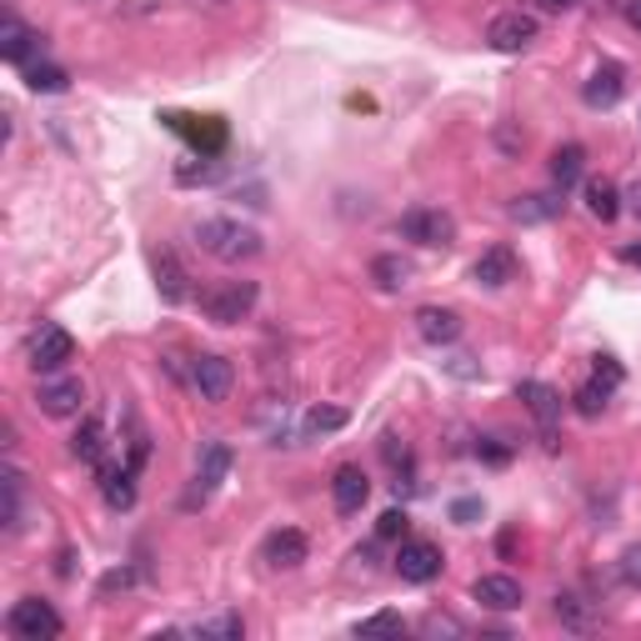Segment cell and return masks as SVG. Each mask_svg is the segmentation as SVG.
<instances>
[{
  "label": "cell",
  "instance_id": "1",
  "mask_svg": "<svg viewBox=\"0 0 641 641\" xmlns=\"http://www.w3.org/2000/svg\"><path fill=\"white\" fill-rule=\"evenodd\" d=\"M191 236H196V246L206 250V256H216V261H226V266H241V261H250V256H261V236L231 216L201 221Z\"/></svg>",
  "mask_w": 641,
  "mask_h": 641
},
{
  "label": "cell",
  "instance_id": "2",
  "mask_svg": "<svg viewBox=\"0 0 641 641\" xmlns=\"http://www.w3.org/2000/svg\"><path fill=\"white\" fill-rule=\"evenodd\" d=\"M6 631H11L15 641H55L61 631H66V621H61V611H55L51 601L21 597L11 611H6Z\"/></svg>",
  "mask_w": 641,
  "mask_h": 641
},
{
  "label": "cell",
  "instance_id": "3",
  "mask_svg": "<svg viewBox=\"0 0 641 641\" xmlns=\"http://www.w3.org/2000/svg\"><path fill=\"white\" fill-rule=\"evenodd\" d=\"M256 296H261L256 281H221L216 291L201 296V311H206L216 327H236V321H246V316L256 311Z\"/></svg>",
  "mask_w": 641,
  "mask_h": 641
},
{
  "label": "cell",
  "instance_id": "4",
  "mask_svg": "<svg viewBox=\"0 0 641 641\" xmlns=\"http://www.w3.org/2000/svg\"><path fill=\"white\" fill-rule=\"evenodd\" d=\"M542 41V21L532 11H501L496 21L487 25V45L501 55H522Z\"/></svg>",
  "mask_w": 641,
  "mask_h": 641
},
{
  "label": "cell",
  "instance_id": "5",
  "mask_svg": "<svg viewBox=\"0 0 641 641\" xmlns=\"http://www.w3.org/2000/svg\"><path fill=\"white\" fill-rule=\"evenodd\" d=\"M66 361H76V336H71L66 327L45 321L31 336V366L41 371V376H55V371H66Z\"/></svg>",
  "mask_w": 641,
  "mask_h": 641
},
{
  "label": "cell",
  "instance_id": "6",
  "mask_svg": "<svg viewBox=\"0 0 641 641\" xmlns=\"http://www.w3.org/2000/svg\"><path fill=\"white\" fill-rule=\"evenodd\" d=\"M402 236L416 241V246H451L457 241V221L436 206H416L402 216Z\"/></svg>",
  "mask_w": 641,
  "mask_h": 641
},
{
  "label": "cell",
  "instance_id": "7",
  "mask_svg": "<svg viewBox=\"0 0 641 641\" xmlns=\"http://www.w3.org/2000/svg\"><path fill=\"white\" fill-rule=\"evenodd\" d=\"M441 566H446V556H441V546H436V542H402V552H396V576L412 581V587L436 581Z\"/></svg>",
  "mask_w": 641,
  "mask_h": 641
},
{
  "label": "cell",
  "instance_id": "8",
  "mask_svg": "<svg viewBox=\"0 0 641 641\" xmlns=\"http://www.w3.org/2000/svg\"><path fill=\"white\" fill-rule=\"evenodd\" d=\"M516 402H526V412L536 416L542 436L552 441V436H556V421H562V412H566L562 392H556V386H546V381H522V386H516Z\"/></svg>",
  "mask_w": 641,
  "mask_h": 641
},
{
  "label": "cell",
  "instance_id": "9",
  "mask_svg": "<svg viewBox=\"0 0 641 641\" xmlns=\"http://www.w3.org/2000/svg\"><path fill=\"white\" fill-rule=\"evenodd\" d=\"M81 402H86V386H81L76 376H51L41 381V392H35V406H41V416H76Z\"/></svg>",
  "mask_w": 641,
  "mask_h": 641
},
{
  "label": "cell",
  "instance_id": "10",
  "mask_svg": "<svg viewBox=\"0 0 641 641\" xmlns=\"http://www.w3.org/2000/svg\"><path fill=\"white\" fill-rule=\"evenodd\" d=\"M231 381H236V371H231L226 356H196L191 361V386L201 392V402H226Z\"/></svg>",
  "mask_w": 641,
  "mask_h": 641
},
{
  "label": "cell",
  "instance_id": "11",
  "mask_svg": "<svg viewBox=\"0 0 641 641\" xmlns=\"http://www.w3.org/2000/svg\"><path fill=\"white\" fill-rule=\"evenodd\" d=\"M306 552H311L306 532H296V526H281V532H271V536H266L261 562L271 566V571H296V566L306 562Z\"/></svg>",
  "mask_w": 641,
  "mask_h": 641
},
{
  "label": "cell",
  "instance_id": "12",
  "mask_svg": "<svg viewBox=\"0 0 641 641\" xmlns=\"http://www.w3.org/2000/svg\"><path fill=\"white\" fill-rule=\"evenodd\" d=\"M471 597H477L481 607H491V611H516L526 601V591H522L516 576L491 571V576H477V581H471Z\"/></svg>",
  "mask_w": 641,
  "mask_h": 641
},
{
  "label": "cell",
  "instance_id": "13",
  "mask_svg": "<svg viewBox=\"0 0 641 641\" xmlns=\"http://www.w3.org/2000/svg\"><path fill=\"white\" fill-rule=\"evenodd\" d=\"M621 90H627V71H621L617 61H601V66L591 71V81L581 86V100H587L591 110H611L621 100Z\"/></svg>",
  "mask_w": 641,
  "mask_h": 641
},
{
  "label": "cell",
  "instance_id": "14",
  "mask_svg": "<svg viewBox=\"0 0 641 641\" xmlns=\"http://www.w3.org/2000/svg\"><path fill=\"white\" fill-rule=\"evenodd\" d=\"M151 271H156V291H161V301L165 306H181V301H191V276H185V266L175 261V250H156L151 256Z\"/></svg>",
  "mask_w": 641,
  "mask_h": 641
},
{
  "label": "cell",
  "instance_id": "15",
  "mask_svg": "<svg viewBox=\"0 0 641 641\" xmlns=\"http://www.w3.org/2000/svg\"><path fill=\"white\" fill-rule=\"evenodd\" d=\"M416 336L431 341V346H451L461 336V316L451 306H421L416 311Z\"/></svg>",
  "mask_w": 641,
  "mask_h": 641
},
{
  "label": "cell",
  "instance_id": "16",
  "mask_svg": "<svg viewBox=\"0 0 641 641\" xmlns=\"http://www.w3.org/2000/svg\"><path fill=\"white\" fill-rule=\"evenodd\" d=\"M471 281L487 286V291H501L506 281H516V256H511V246H491L477 256V266H471Z\"/></svg>",
  "mask_w": 641,
  "mask_h": 641
},
{
  "label": "cell",
  "instance_id": "17",
  "mask_svg": "<svg viewBox=\"0 0 641 641\" xmlns=\"http://www.w3.org/2000/svg\"><path fill=\"white\" fill-rule=\"evenodd\" d=\"M371 496V481L361 467H336V477H331V501H336L341 516H356L361 506H366Z\"/></svg>",
  "mask_w": 641,
  "mask_h": 641
},
{
  "label": "cell",
  "instance_id": "18",
  "mask_svg": "<svg viewBox=\"0 0 641 641\" xmlns=\"http://www.w3.org/2000/svg\"><path fill=\"white\" fill-rule=\"evenodd\" d=\"M231 461H236V457H231L226 441H206V446H201V457H196V491H201V496H211V491L231 477Z\"/></svg>",
  "mask_w": 641,
  "mask_h": 641
},
{
  "label": "cell",
  "instance_id": "19",
  "mask_svg": "<svg viewBox=\"0 0 641 641\" xmlns=\"http://www.w3.org/2000/svg\"><path fill=\"white\" fill-rule=\"evenodd\" d=\"M566 211V191H556V196H516L506 206L511 221H522V226H542V221H556Z\"/></svg>",
  "mask_w": 641,
  "mask_h": 641
},
{
  "label": "cell",
  "instance_id": "20",
  "mask_svg": "<svg viewBox=\"0 0 641 641\" xmlns=\"http://www.w3.org/2000/svg\"><path fill=\"white\" fill-rule=\"evenodd\" d=\"M581 171H587V151H581L576 141L556 146V151H552V181H556V191H571V185L581 181Z\"/></svg>",
  "mask_w": 641,
  "mask_h": 641
},
{
  "label": "cell",
  "instance_id": "21",
  "mask_svg": "<svg viewBox=\"0 0 641 641\" xmlns=\"http://www.w3.org/2000/svg\"><path fill=\"white\" fill-rule=\"evenodd\" d=\"M71 451H76L86 467H100V461H106V426H100L96 416H90V421H81V431L71 436Z\"/></svg>",
  "mask_w": 641,
  "mask_h": 641
},
{
  "label": "cell",
  "instance_id": "22",
  "mask_svg": "<svg viewBox=\"0 0 641 641\" xmlns=\"http://www.w3.org/2000/svg\"><path fill=\"white\" fill-rule=\"evenodd\" d=\"M31 25L21 21V15H6V25H0V55L11 61V66H21L25 61V51H31Z\"/></svg>",
  "mask_w": 641,
  "mask_h": 641
},
{
  "label": "cell",
  "instance_id": "23",
  "mask_svg": "<svg viewBox=\"0 0 641 641\" xmlns=\"http://www.w3.org/2000/svg\"><path fill=\"white\" fill-rule=\"evenodd\" d=\"M587 211L601 221V226H611V221L621 216V191L611 181H591L587 185Z\"/></svg>",
  "mask_w": 641,
  "mask_h": 641
},
{
  "label": "cell",
  "instance_id": "24",
  "mask_svg": "<svg viewBox=\"0 0 641 641\" xmlns=\"http://www.w3.org/2000/svg\"><path fill=\"white\" fill-rule=\"evenodd\" d=\"M556 617H562V627H571V631H591V627H597V607H591V601H581L576 591H562V597H556Z\"/></svg>",
  "mask_w": 641,
  "mask_h": 641
},
{
  "label": "cell",
  "instance_id": "25",
  "mask_svg": "<svg viewBox=\"0 0 641 641\" xmlns=\"http://www.w3.org/2000/svg\"><path fill=\"white\" fill-rule=\"evenodd\" d=\"M100 487H106V501L116 511H131L136 506V467H120V471H100Z\"/></svg>",
  "mask_w": 641,
  "mask_h": 641
},
{
  "label": "cell",
  "instance_id": "26",
  "mask_svg": "<svg viewBox=\"0 0 641 641\" xmlns=\"http://www.w3.org/2000/svg\"><path fill=\"white\" fill-rule=\"evenodd\" d=\"M371 281H376L381 291H402V286L412 281V266H406L402 256H376V261H371Z\"/></svg>",
  "mask_w": 641,
  "mask_h": 641
},
{
  "label": "cell",
  "instance_id": "27",
  "mask_svg": "<svg viewBox=\"0 0 641 641\" xmlns=\"http://www.w3.org/2000/svg\"><path fill=\"white\" fill-rule=\"evenodd\" d=\"M607 402H611V386L601 376H591L587 386L576 392V412H581V416H601V412H607Z\"/></svg>",
  "mask_w": 641,
  "mask_h": 641
},
{
  "label": "cell",
  "instance_id": "28",
  "mask_svg": "<svg viewBox=\"0 0 641 641\" xmlns=\"http://www.w3.org/2000/svg\"><path fill=\"white\" fill-rule=\"evenodd\" d=\"M25 86H31L35 96H55V90H66V71L61 66H31L25 71Z\"/></svg>",
  "mask_w": 641,
  "mask_h": 641
},
{
  "label": "cell",
  "instance_id": "29",
  "mask_svg": "<svg viewBox=\"0 0 641 641\" xmlns=\"http://www.w3.org/2000/svg\"><path fill=\"white\" fill-rule=\"evenodd\" d=\"M402 627L406 621L396 617V611H376V617L356 621V637H402Z\"/></svg>",
  "mask_w": 641,
  "mask_h": 641
},
{
  "label": "cell",
  "instance_id": "30",
  "mask_svg": "<svg viewBox=\"0 0 641 641\" xmlns=\"http://www.w3.org/2000/svg\"><path fill=\"white\" fill-rule=\"evenodd\" d=\"M346 426V412L341 406H311L306 412V431H341Z\"/></svg>",
  "mask_w": 641,
  "mask_h": 641
},
{
  "label": "cell",
  "instance_id": "31",
  "mask_svg": "<svg viewBox=\"0 0 641 641\" xmlns=\"http://www.w3.org/2000/svg\"><path fill=\"white\" fill-rule=\"evenodd\" d=\"M617 571H621V581H627V587H637V591H641V542H631L627 552H621Z\"/></svg>",
  "mask_w": 641,
  "mask_h": 641
},
{
  "label": "cell",
  "instance_id": "32",
  "mask_svg": "<svg viewBox=\"0 0 641 641\" xmlns=\"http://www.w3.org/2000/svg\"><path fill=\"white\" fill-rule=\"evenodd\" d=\"M461 631L467 627H461L457 617H441V611H431V617L421 621V637H461Z\"/></svg>",
  "mask_w": 641,
  "mask_h": 641
},
{
  "label": "cell",
  "instance_id": "33",
  "mask_svg": "<svg viewBox=\"0 0 641 641\" xmlns=\"http://www.w3.org/2000/svg\"><path fill=\"white\" fill-rule=\"evenodd\" d=\"M406 526H412V522H406V511H386V516L376 522V536H381V542H396V536L406 542Z\"/></svg>",
  "mask_w": 641,
  "mask_h": 641
},
{
  "label": "cell",
  "instance_id": "34",
  "mask_svg": "<svg viewBox=\"0 0 641 641\" xmlns=\"http://www.w3.org/2000/svg\"><path fill=\"white\" fill-rule=\"evenodd\" d=\"M477 457H481V461H491V467H506V461H511V446H501V436H481Z\"/></svg>",
  "mask_w": 641,
  "mask_h": 641
},
{
  "label": "cell",
  "instance_id": "35",
  "mask_svg": "<svg viewBox=\"0 0 641 641\" xmlns=\"http://www.w3.org/2000/svg\"><path fill=\"white\" fill-rule=\"evenodd\" d=\"M201 637H246V621L221 617V621H211V627H201Z\"/></svg>",
  "mask_w": 641,
  "mask_h": 641
},
{
  "label": "cell",
  "instance_id": "36",
  "mask_svg": "<svg viewBox=\"0 0 641 641\" xmlns=\"http://www.w3.org/2000/svg\"><path fill=\"white\" fill-rule=\"evenodd\" d=\"M381 451H386V461H392V467H412V451H406V446H396V436H386V441H381Z\"/></svg>",
  "mask_w": 641,
  "mask_h": 641
},
{
  "label": "cell",
  "instance_id": "37",
  "mask_svg": "<svg viewBox=\"0 0 641 641\" xmlns=\"http://www.w3.org/2000/svg\"><path fill=\"white\" fill-rule=\"evenodd\" d=\"M597 376L607 381L611 392H617V386H621V366H617V361H611V356H597Z\"/></svg>",
  "mask_w": 641,
  "mask_h": 641
},
{
  "label": "cell",
  "instance_id": "38",
  "mask_svg": "<svg viewBox=\"0 0 641 641\" xmlns=\"http://www.w3.org/2000/svg\"><path fill=\"white\" fill-rule=\"evenodd\" d=\"M451 516H457L461 526H471V522L481 516V501H471V496H467V501H457V506H451Z\"/></svg>",
  "mask_w": 641,
  "mask_h": 641
},
{
  "label": "cell",
  "instance_id": "39",
  "mask_svg": "<svg viewBox=\"0 0 641 641\" xmlns=\"http://www.w3.org/2000/svg\"><path fill=\"white\" fill-rule=\"evenodd\" d=\"M536 6H542V11H552V15H566V11H576L581 0H536Z\"/></svg>",
  "mask_w": 641,
  "mask_h": 641
},
{
  "label": "cell",
  "instance_id": "40",
  "mask_svg": "<svg viewBox=\"0 0 641 641\" xmlns=\"http://www.w3.org/2000/svg\"><path fill=\"white\" fill-rule=\"evenodd\" d=\"M627 206H631V216L641 221V181H631V191H627Z\"/></svg>",
  "mask_w": 641,
  "mask_h": 641
},
{
  "label": "cell",
  "instance_id": "41",
  "mask_svg": "<svg viewBox=\"0 0 641 641\" xmlns=\"http://www.w3.org/2000/svg\"><path fill=\"white\" fill-rule=\"evenodd\" d=\"M621 261H627V266H641V241H631V246H621Z\"/></svg>",
  "mask_w": 641,
  "mask_h": 641
},
{
  "label": "cell",
  "instance_id": "42",
  "mask_svg": "<svg viewBox=\"0 0 641 641\" xmlns=\"http://www.w3.org/2000/svg\"><path fill=\"white\" fill-rule=\"evenodd\" d=\"M627 25H631V31H641V0H627Z\"/></svg>",
  "mask_w": 641,
  "mask_h": 641
}]
</instances>
